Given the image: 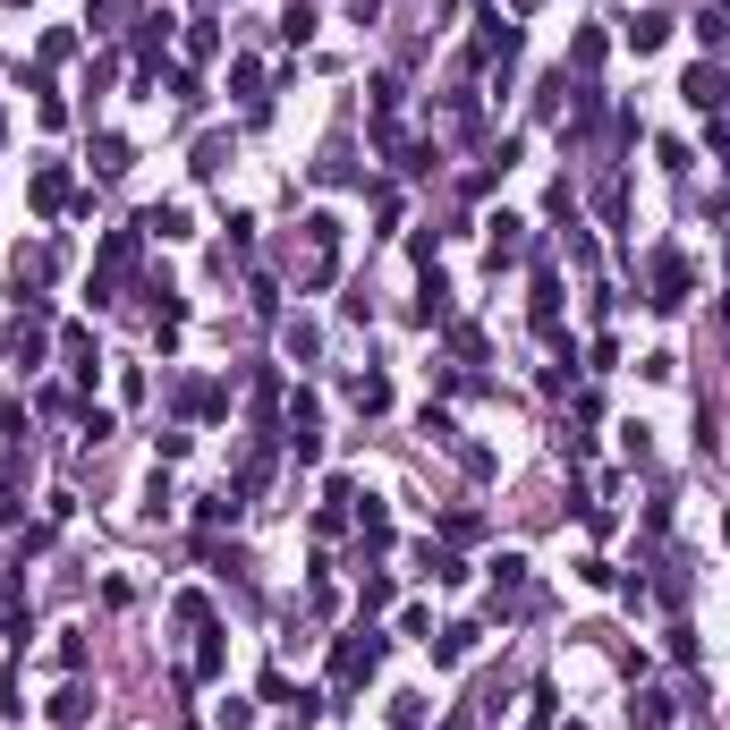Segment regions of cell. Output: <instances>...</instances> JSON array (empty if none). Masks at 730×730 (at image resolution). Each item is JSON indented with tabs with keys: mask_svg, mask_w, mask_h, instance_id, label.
<instances>
[{
	"mask_svg": "<svg viewBox=\"0 0 730 730\" xmlns=\"http://www.w3.org/2000/svg\"><path fill=\"white\" fill-rule=\"evenodd\" d=\"M476 620H459V629H442V637H425V645H434V663H468V654H476Z\"/></svg>",
	"mask_w": 730,
	"mask_h": 730,
	"instance_id": "cell-9",
	"label": "cell"
},
{
	"mask_svg": "<svg viewBox=\"0 0 730 730\" xmlns=\"http://www.w3.org/2000/svg\"><path fill=\"white\" fill-rule=\"evenodd\" d=\"M43 272H52V247H18V289H43Z\"/></svg>",
	"mask_w": 730,
	"mask_h": 730,
	"instance_id": "cell-17",
	"label": "cell"
},
{
	"mask_svg": "<svg viewBox=\"0 0 730 730\" xmlns=\"http://www.w3.org/2000/svg\"><path fill=\"white\" fill-rule=\"evenodd\" d=\"M680 297H688V272H680V255H654V297H645V306H680Z\"/></svg>",
	"mask_w": 730,
	"mask_h": 730,
	"instance_id": "cell-7",
	"label": "cell"
},
{
	"mask_svg": "<svg viewBox=\"0 0 730 730\" xmlns=\"http://www.w3.org/2000/svg\"><path fill=\"white\" fill-rule=\"evenodd\" d=\"M493 238H484V263H493V272H502V263H518V255H527V222H509V213H493Z\"/></svg>",
	"mask_w": 730,
	"mask_h": 730,
	"instance_id": "cell-6",
	"label": "cell"
},
{
	"mask_svg": "<svg viewBox=\"0 0 730 730\" xmlns=\"http://www.w3.org/2000/svg\"><path fill=\"white\" fill-rule=\"evenodd\" d=\"M722 536H730V518H722Z\"/></svg>",
	"mask_w": 730,
	"mask_h": 730,
	"instance_id": "cell-24",
	"label": "cell"
},
{
	"mask_svg": "<svg viewBox=\"0 0 730 730\" xmlns=\"http://www.w3.org/2000/svg\"><path fill=\"white\" fill-rule=\"evenodd\" d=\"M332 263H340V222H332V213H315V222H306V289L332 281Z\"/></svg>",
	"mask_w": 730,
	"mask_h": 730,
	"instance_id": "cell-4",
	"label": "cell"
},
{
	"mask_svg": "<svg viewBox=\"0 0 730 730\" xmlns=\"http://www.w3.org/2000/svg\"><path fill=\"white\" fill-rule=\"evenodd\" d=\"M136 247H145V229H111V238H102V255H94V306H111V289L136 272Z\"/></svg>",
	"mask_w": 730,
	"mask_h": 730,
	"instance_id": "cell-2",
	"label": "cell"
},
{
	"mask_svg": "<svg viewBox=\"0 0 730 730\" xmlns=\"http://www.w3.org/2000/svg\"><path fill=\"white\" fill-rule=\"evenodd\" d=\"M518 586H527V552H502L493 561V595H518Z\"/></svg>",
	"mask_w": 730,
	"mask_h": 730,
	"instance_id": "cell-14",
	"label": "cell"
},
{
	"mask_svg": "<svg viewBox=\"0 0 730 730\" xmlns=\"http://www.w3.org/2000/svg\"><path fill=\"white\" fill-rule=\"evenodd\" d=\"M629 722H637V730H671V697H654V688H645V697L629 705Z\"/></svg>",
	"mask_w": 730,
	"mask_h": 730,
	"instance_id": "cell-13",
	"label": "cell"
},
{
	"mask_svg": "<svg viewBox=\"0 0 730 730\" xmlns=\"http://www.w3.org/2000/svg\"><path fill=\"white\" fill-rule=\"evenodd\" d=\"M136 229H154V238H188V204H154Z\"/></svg>",
	"mask_w": 730,
	"mask_h": 730,
	"instance_id": "cell-11",
	"label": "cell"
},
{
	"mask_svg": "<svg viewBox=\"0 0 730 730\" xmlns=\"http://www.w3.org/2000/svg\"><path fill=\"white\" fill-rule=\"evenodd\" d=\"M374 663H382V637H374V620H357V629L332 645V697H357V688L374 680Z\"/></svg>",
	"mask_w": 730,
	"mask_h": 730,
	"instance_id": "cell-1",
	"label": "cell"
},
{
	"mask_svg": "<svg viewBox=\"0 0 730 730\" xmlns=\"http://www.w3.org/2000/svg\"><path fill=\"white\" fill-rule=\"evenodd\" d=\"M0 136H9V120H0Z\"/></svg>",
	"mask_w": 730,
	"mask_h": 730,
	"instance_id": "cell-23",
	"label": "cell"
},
{
	"mask_svg": "<svg viewBox=\"0 0 730 730\" xmlns=\"http://www.w3.org/2000/svg\"><path fill=\"white\" fill-rule=\"evenodd\" d=\"M68 204V170L52 161V170H34V213H60Z\"/></svg>",
	"mask_w": 730,
	"mask_h": 730,
	"instance_id": "cell-10",
	"label": "cell"
},
{
	"mask_svg": "<svg viewBox=\"0 0 730 730\" xmlns=\"http://www.w3.org/2000/svg\"><path fill=\"white\" fill-rule=\"evenodd\" d=\"M357 611H366V620H374V611H391V577H366V586H357Z\"/></svg>",
	"mask_w": 730,
	"mask_h": 730,
	"instance_id": "cell-18",
	"label": "cell"
},
{
	"mask_svg": "<svg viewBox=\"0 0 730 730\" xmlns=\"http://www.w3.org/2000/svg\"><path fill=\"white\" fill-rule=\"evenodd\" d=\"M94 170H102V179H120V170H127V136H94Z\"/></svg>",
	"mask_w": 730,
	"mask_h": 730,
	"instance_id": "cell-16",
	"label": "cell"
},
{
	"mask_svg": "<svg viewBox=\"0 0 730 730\" xmlns=\"http://www.w3.org/2000/svg\"><path fill=\"white\" fill-rule=\"evenodd\" d=\"M52 722H60V730L86 722V688H60V697H52Z\"/></svg>",
	"mask_w": 730,
	"mask_h": 730,
	"instance_id": "cell-20",
	"label": "cell"
},
{
	"mask_svg": "<svg viewBox=\"0 0 730 730\" xmlns=\"http://www.w3.org/2000/svg\"><path fill=\"white\" fill-rule=\"evenodd\" d=\"M391 730H425V697H391Z\"/></svg>",
	"mask_w": 730,
	"mask_h": 730,
	"instance_id": "cell-21",
	"label": "cell"
},
{
	"mask_svg": "<svg viewBox=\"0 0 730 730\" xmlns=\"http://www.w3.org/2000/svg\"><path fill=\"white\" fill-rule=\"evenodd\" d=\"M18 442H26V408L9 400V408H0V509H9V518H18Z\"/></svg>",
	"mask_w": 730,
	"mask_h": 730,
	"instance_id": "cell-3",
	"label": "cell"
},
{
	"mask_svg": "<svg viewBox=\"0 0 730 730\" xmlns=\"http://www.w3.org/2000/svg\"><path fill=\"white\" fill-rule=\"evenodd\" d=\"M349 400H357L366 416H382V408H391V382H382V374H357V382H349Z\"/></svg>",
	"mask_w": 730,
	"mask_h": 730,
	"instance_id": "cell-12",
	"label": "cell"
},
{
	"mask_svg": "<svg viewBox=\"0 0 730 730\" xmlns=\"http://www.w3.org/2000/svg\"><path fill=\"white\" fill-rule=\"evenodd\" d=\"M663 34H671V18H663V9H645V18H629V43H637V52H654Z\"/></svg>",
	"mask_w": 730,
	"mask_h": 730,
	"instance_id": "cell-15",
	"label": "cell"
},
{
	"mask_svg": "<svg viewBox=\"0 0 730 730\" xmlns=\"http://www.w3.org/2000/svg\"><path fill=\"white\" fill-rule=\"evenodd\" d=\"M680 94L697 102V111H722V102H730V68H722V60H697V68H688V86H680Z\"/></svg>",
	"mask_w": 730,
	"mask_h": 730,
	"instance_id": "cell-5",
	"label": "cell"
},
{
	"mask_svg": "<svg viewBox=\"0 0 730 730\" xmlns=\"http://www.w3.org/2000/svg\"><path fill=\"white\" fill-rule=\"evenodd\" d=\"M527 9H543V0H509V18H527Z\"/></svg>",
	"mask_w": 730,
	"mask_h": 730,
	"instance_id": "cell-22",
	"label": "cell"
},
{
	"mask_svg": "<svg viewBox=\"0 0 730 730\" xmlns=\"http://www.w3.org/2000/svg\"><path fill=\"white\" fill-rule=\"evenodd\" d=\"M60 357H68V374H77V382H94V332H86V323H68V332H60Z\"/></svg>",
	"mask_w": 730,
	"mask_h": 730,
	"instance_id": "cell-8",
	"label": "cell"
},
{
	"mask_svg": "<svg viewBox=\"0 0 730 730\" xmlns=\"http://www.w3.org/2000/svg\"><path fill=\"white\" fill-rule=\"evenodd\" d=\"M229 86H238L247 102H263V68H255V60H229Z\"/></svg>",
	"mask_w": 730,
	"mask_h": 730,
	"instance_id": "cell-19",
	"label": "cell"
}]
</instances>
